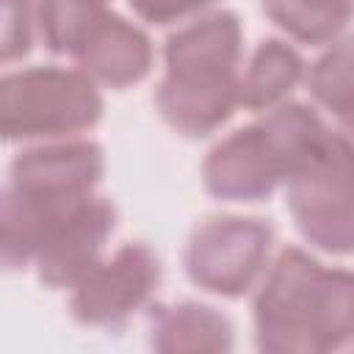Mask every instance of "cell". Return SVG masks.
Returning a JSON list of instances; mask_svg holds the SVG:
<instances>
[{
    "label": "cell",
    "instance_id": "cell-1",
    "mask_svg": "<svg viewBox=\"0 0 354 354\" xmlns=\"http://www.w3.org/2000/svg\"><path fill=\"white\" fill-rule=\"evenodd\" d=\"M254 343L268 354H326L354 335V277L301 246L279 249L254 285Z\"/></svg>",
    "mask_w": 354,
    "mask_h": 354
},
{
    "label": "cell",
    "instance_id": "cell-2",
    "mask_svg": "<svg viewBox=\"0 0 354 354\" xmlns=\"http://www.w3.org/2000/svg\"><path fill=\"white\" fill-rule=\"evenodd\" d=\"M243 25L235 11L210 8L185 19L163 41L155 86L160 119L185 138H207L238 111Z\"/></svg>",
    "mask_w": 354,
    "mask_h": 354
},
{
    "label": "cell",
    "instance_id": "cell-3",
    "mask_svg": "<svg viewBox=\"0 0 354 354\" xmlns=\"http://www.w3.org/2000/svg\"><path fill=\"white\" fill-rule=\"evenodd\" d=\"M329 133L313 105L285 100L207 149L202 188L218 202H263L324 147Z\"/></svg>",
    "mask_w": 354,
    "mask_h": 354
},
{
    "label": "cell",
    "instance_id": "cell-4",
    "mask_svg": "<svg viewBox=\"0 0 354 354\" xmlns=\"http://www.w3.org/2000/svg\"><path fill=\"white\" fill-rule=\"evenodd\" d=\"M105 100L77 66L33 64L0 72V141L75 138L100 124Z\"/></svg>",
    "mask_w": 354,
    "mask_h": 354
},
{
    "label": "cell",
    "instance_id": "cell-5",
    "mask_svg": "<svg viewBox=\"0 0 354 354\" xmlns=\"http://www.w3.org/2000/svg\"><path fill=\"white\" fill-rule=\"evenodd\" d=\"M351 174L348 130H332L324 147L285 183V205L296 230L313 249L335 257L351 254L354 246Z\"/></svg>",
    "mask_w": 354,
    "mask_h": 354
},
{
    "label": "cell",
    "instance_id": "cell-6",
    "mask_svg": "<svg viewBox=\"0 0 354 354\" xmlns=\"http://www.w3.org/2000/svg\"><path fill=\"white\" fill-rule=\"evenodd\" d=\"M274 227L257 216L218 213L202 218L183 249V271L191 285L221 299L254 290L274 252Z\"/></svg>",
    "mask_w": 354,
    "mask_h": 354
},
{
    "label": "cell",
    "instance_id": "cell-7",
    "mask_svg": "<svg viewBox=\"0 0 354 354\" xmlns=\"http://www.w3.org/2000/svg\"><path fill=\"white\" fill-rule=\"evenodd\" d=\"M163 282V263L144 241H127L102 254L72 288L69 315L88 329L119 332L147 310Z\"/></svg>",
    "mask_w": 354,
    "mask_h": 354
},
{
    "label": "cell",
    "instance_id": "cell-8",
    "mask_svg": "<svg viewBox=\"0 0 354 354\" xmlns=\"http://www.w3.org/2000/svg\"><path fill=\"white\" fill-rule=\"evenodd\" d=\"M69 58L97 86L127 88L152 72L155 47L141 25L102 6L80 30Z\"/></svg>",
    "mask_w": 354,
    "mask_h": 354
},
{
    "label": "cell",
    "instance_id": "cell-9",
    "mask_svg": "<svg viewBox=\"0 0 354 354\" xmlns=\"http://www.w3.org/2000/svg\"><path fill=\"white\" fill-rule=\"evenodd\" d=\"M119 221L116 205L102 194L80 199L50 232L33 268L47 288H72L100 257Z\"/></svg>",
    "mask_w": 354,
    "mask_h": 354
},
{
    "label": "cell",
    "instance_id": "cell-10",
    "mask_svg": "<svg viewBox=\"0 0 354 354\" xmlns=\"http://www.w3.org/2000/svg\"><path fill=\"white\" fill-rule=\"evenodd\" d=\"M105 177V149L91 138H55L28 144L8 166V183L58 199H80Z\"/></svg>",
    "mask_w": 354,
    "mask_h": 354
},
{
    "label": "cell",
    "instance_id": "cell-11",
    "mask_svg": "<svg viewBox=\"0 0 354 354\" xmlns=\"http://www.w3.org/2000/svg\"><path fill=\"white\" fill-rule=\"evenodd\" d=\"M80 199L44 196L6 183L0 188V271H25L33 266L53 227Z\"/></svg>",
    "mask_w": 354,
    "mask_h": 354
},
{
    "label": "cell",
    "instance_id": "cell-12",
    "mask_svg": "<svg viewBox=\"0 0 354 354\" xmlns=\"http://www.w3.org/2000/svg\"><path fill=\"white\" fill-rule=\"evenodd\" d=\"M149 346L160 354H224L235 346V326L213 304H158L149 315Z\"/></svg>",
    "mask_w": 354,
    "mask_h": 354
},
{
    "label": "cell",
    "instance_id": "cell-13",
    "mask_svg": "<svg viewBox=\"0 0 354 354\" xmlns=\"http://www.w3.org/2000/svg\"><path fill=\"white\" fill-rule=\"evenodd\" d=\"M304 58L301 53L277 36L263 39L238 75V108L246 111H268L285 100H290L293 88L304 80Z\"/></svg>",
    "mask_w": 354,
    "mask_h": 354
},
{
    "label": "cell",
    "instance_id": "cell-14",
    "mask_svg": "<svg viewBox=\"0 0 354 354\" xmlns=\"http://www.w3.org/2000/svg\"><path fill=\"white\" fill-rule=\"evenodd\" d=\"M263 11L288 39L310 47L337 41L351 22V0H263Z\"/></svg>",
    "mask_w": 354,
    "mask_h": 354
},
{
    "label": "cell",
    "instance_id": "cell-15",
    "mask_svg": "<svg viewBox=\"0 0 354 354\" xmlns=\"http://www.w3.org/2000/svg\"><path fill=\"white\" fill-rule=\"evenodd\" d=\"M304 83L315 105L332 113L343 130L351 124V39L340 36L304 69Z\"/></svg>",
    "mask_w": 354,
    "mask_h": 354
},
{
    "label": "cell",
    "instance_id": "cell-16",
    "mask_svg": "<svg viewBox=\"0 0 354 354\" xmlns=\"http://www.w3.org/2000/svg\"><path fill=\"white\" fill-rule=\"evenodd\" d=\"M36 0H0V66L22 61L33 47Z\"/></svg>",
    "mask_w": 354,
    "mask_h": 354
},
{
    "label": "cell",
    "instance_id": "cell-17",
    "mask_svg": "<svg viewBox=\"0 0 354 354\" xmlns=\"http://www.w3.org/2000/svg\"><path fill=\"white\" fill-rule=\"evenodd\" d=\"M127 3L141 22H149L158 28L185 22L216 6V0H127Z\"/></svg>",
    "mask_w": 354,
    "mask_h": 354
},
{
    "label": "cell",
    "instance_id": "cell-18",
    "mask_svg": "<svg viewBox=\"0 0 354 354\" xmlns=\"http://www.w3.org/2000/svg\"><path fill=\"white\" fill-rule=\"evenodd\" d=\"M94 3H108V0H94Z\"/></svg>",
    "mask_w": 354,
    "mask_h": 354
}]
</instances>
